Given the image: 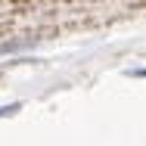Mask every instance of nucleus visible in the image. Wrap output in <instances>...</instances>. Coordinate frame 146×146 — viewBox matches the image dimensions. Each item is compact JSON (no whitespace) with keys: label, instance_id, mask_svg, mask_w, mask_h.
<instances>
[{"label":"nucleus","instance_id":"nucleus-1","mask_svg":"<svg viewBox=\"0 0 146 146\" xmlns=\"http://www.w3.org/2000/svg\"><path fill=\"white\" fill-rule=\"evenodd\" d=\"M13 112H19V103H9V106H0V118H3V115H13Z\"/></svg>","mask_w":146,"mask_h":146}]
</instances>
